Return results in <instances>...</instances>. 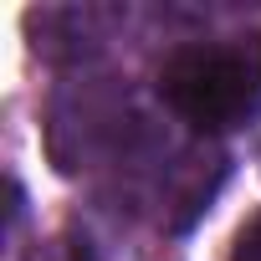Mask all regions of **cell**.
I'll return each mask as SVG.
<instances>
[{
	"mask_svg": "<svg viewBox=\"0 0 261 261\" xmlns=\"http://www.w3.org/2000/svg\"><path fill=\"white\" fill-rule=\"evenodd\" d=\"M230 261H261V210L236 230V246H230Z\"/></svg>",
	"mask_w": 261,
	"mask_h": 261,
	"instance_id": "7a4b0ae2",
	"label": "cell"
},
{
	"mask_svg": "<svg viewBox=\"0 0 261 261\" xmlns=\"http://www.w3.org/2000/svg\"><path fill=\"white\" fill-rule=\"evenodd\" d=\"M159 97L200 134L261 118V31L185 41L159 67Z\"/></svg>",
	"mask_w": 261,
	"mask_h": 261,
	"instance_id": "6da1fadb",
	"label": "cell"
}]
</instances>
